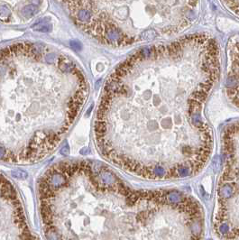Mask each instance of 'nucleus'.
I'll list each match as a JSON object with an SVG mask.
<instances>
[{"mask_svg":"<svg viewBox=\"0 0 239 240\" xmlns=\"http://www.w3.org/2000/svg\"><path fill=\"white\" fill-rule=\"evenodd\" d=\"M193 35L135 52L108 76L94 120L106 161L146 180L198 174L210 158L213 134L204 108L217 82L219 50L209 39L197 59Z\"/></svg>","mask_w":239,"mask_h":240,"instance_id":"nucleus-1","label":"nucleus"},{"mask_svg":"<svg viewBox=\"0 0 239 240\" xmlns=\"http://www.w3.org/2000/svg\"><path fill=\"white\" fill-rule=\"evenodd\" d=\"M48 239H199L200 204L176 190L134 189L96 162L55 164L37 182Z\"/></svg>","mask_w":239,"mask_h":240,"instance_id":"nucleus-2","label":"nucleus"},{"mask_svg":"<svg viewBox=\"0 0 239 240\" xmlns=\"http://www.w3.org/2000/svg\"><path fill=\"white\" fill-rule=\"evenodd\" d=\"M88 97L83 71L43 44L0 49V163L36 164L58 148Z\"/></svg>","mask_w":239,"mask_h":240,"instance_id":"nucleus-3","label":"nucleus"},{"mask_svg":"<svg viewBox=\"0 0 239 240\" xmlns=\"http://www.w3.org/2000/svg\"><path fill=\"white\" fill-rule=\"evenodd\" d=\"M221 148L214 227L220 237L239 238V122L225 128Z\"/></svg>","mask_w":239,"mask_h":240,"instance_id":"nucleus-4","label":"nucleus"},{"mask_svg":"<svg viewBox=\"0 0 239 240\" xmlns=\"http://www.w3.org/2000/svg\"><path fill=\"white\" fill-rule=\"evenodd\" d=\"M15 185L0 173V240L35 239Z\"/></svg>","mask_w":239,"mask_h":240,"instance_id":"nucleus-5","label":"nucleus"},{"mask_svg":"<svg viewBox=\"0 0 239 240\" xmlns=\"http://www.w3.org/2000/svg\"><path fill=\"white\" fill-rule=\"evenodd\" d=\"M39 11V8L37 7V6L33 5V4H30L25 6V7H23L21 10V14L24 17L26 18H31L33 16H35Z\"/></svg>","mask_w":239,"mask_h":240,"instance_id":"nucleus-6","label":"nucleus"},{"mask_svg":"<svg viewBox=\"0 0 239 240\" xmlns=\"http://www.w3.org/2000/svg\"><path fill=\"white\" fill-rule=\"evenodd\" d=\"M11 15V10L6 5H0V18H6Z\"/></svg>","mask_w":239,"mask_h":240,"instance_id":"nucleus-7","label":"nucleus"},{"mask_svg":"<svg viewBox=\"0 0 239 240\" xmlns=\"http://www.w3.org/2000/svg\"><path fill=\"white\" fill-rule=\"evenodd\" d=\"M51 28L52 26L48 24H43V25H38L35 26V31H39V32H43V33H46V32H49L51 31Z\"/></svg>","mask_w":239,"mask_h":240,"instance_id":"nucleus-8","label":"nucleus"},{"mask_svg":"<svg viewBox=\"0 0 239 240\" xmlns=\"http://www.w3.org/2000/svg\"><path fill=\"white\" fill-rule=\"evenodd\" d=\"M71 47H73L76 50H78L79 48H81V43H79L78 42H71Z\"/></svg>","mask_w":239,"mask_h":240,"instance_id":"nucleus-9","label":"nucleus"},{"mask_svg":"<svg viewBox=\"0 0 239 240\" xmlns=\"http://www.w3.org/2000/svg\"><path fill=\"white\" fill-rule=\"evenodd\" d=\"M190 4L192 6H194L197 4V0H190Z\"/></svg>","mask_w":239,"mask_h":240,"instance_id":"nucleus-10","label":"nucleus"},{"mask_svg":"<svg viewBox=\"0 0 239 240\" xmlns=\"http://www.w3.org/2000/svg\"><path fill=\"white\" fill-rule=\"evenodd\" d=\"M33 2H35V3H36V4H39L40 3V0H32Z\"/></svg>","mask_w":239,"mask_h":240,"instance_id":"nucleus-11","label":"nucleus"}]
</instances>
